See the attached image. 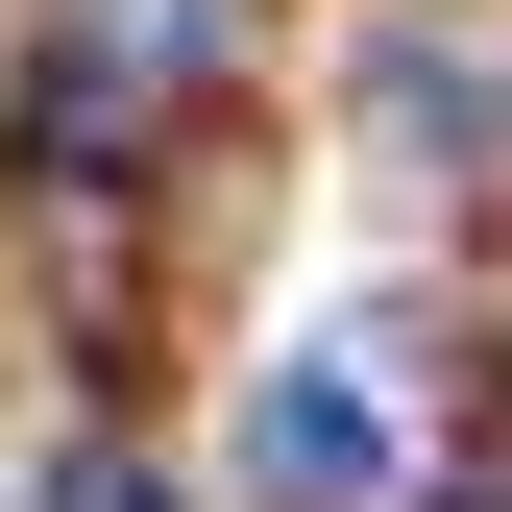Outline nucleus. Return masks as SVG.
Returning <instances> with one entry per match:
<instances>
[{
    "label": "nucleus",
    "instance_id": "f257e3e1",
    "mask_svg": "<svg viewBox=\"0 0 512 512\" xmlns=\"http://www.w3.org/2000/svg\"><path fill=\"white\" fill-rule=\"evenodd\" d=\"M391 488H415V439H391L366 366H269L244 391V512H391Z\"/></svg>",
    "mask_w": 512,
    "mask_h": 512
},
{
    "label": "nucleus",
    "instance_id": "f03ea898",
    "mask_svg": "<svg viewBox=\"0 0 512 512\" xmlns=\"http://www.w3.org/2000/svg\"><path fill=\"white\" fill-rule=\"evenodd\" d=\"M49 512H171V488H147V464H74V488H49Z\"/></svg>",
    "mask_w": 512,
    "mask_h": 512
}]
</instances>
